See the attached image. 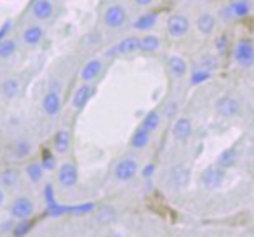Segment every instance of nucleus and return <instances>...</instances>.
<instances>
[{
  "label": "nucleus",
  "instance_id": "31",
  "mask_svg": "<svg viewBox=\"0 0 254 237\" xmlns=\"http://www.w3.org/2000/svg\"><path fill=\"white\" fill-rule=\"evenodd\" d=\"M16 49H18V46H16L14 40L11 39H5L0 42V60H7V58H11L12 54L16 53Z\"/></svg>",
  "mask_w": 254,
  "mask_h": 237
},
{
  "label": "nucleus",
  "instance_id": "32",
  "mask_svg": "<svg viewBox=\"0 0 254 237\" xmlns=\"http://www.w3.org/2000/svg\"><path fill=\"white\" fill-rule=\"evenodd\" d=\"M33 229V222L32 220H19V223L16 227H12V236L14 237H25L30 230Z\"/></svg>",
  "mask_w": 254,
  "mask_h": 237
},
{
  "label": "nucleus",
  "instance_id": "14",
  "mask_svg": "<svg viewBox=\"0 0 254 237\" xmlns=\"http://www.w3.org/2000/svg\"><path fill=\"white\" fill-rule=\"evenodd\" d=\"M54 12V5L51 0H35V4L32 5V14L37 19L44 21V19H49Z\"/></svg>",
  "mask_w": 254,
  "mask_h": 237
},
{
  "label": "nucleus",
  "instance_id": "19",
  "mask_svg": "<svg viewBox=\"0 0 254 237\" xmlns=\"http://www.w3.org/2000/svg\"><path fill=\"white\" fill-rule=\"evenodd\" d=\"M150 143V131H146L145 128H138L134 131V135H132L131 138V147L132 149H145L146 145Z\"/></svg>",
  "mask_w": 254,
  "mask_h": 237
},
{
  "label": "nucleus",
  "instance_id": "33",
  "mask_svg": "<svg viewBox=\"0 0 254 237\" xmlns=\"http://www.w3.org/2000/svg\"><path fill=\"white\" fill-rule=\"evenodd\" d=\"M30 143L25 142V140H19V142H16L14 145H12V154L16 156V159H23V157H26L30 154Z\"/></svg>",
  "mask_w": 254,
  "mask_h": 237
},
{
  "label": "nucleus",
  "instance_id": "16",
  "mask_svg": "<svg viewBox=\"0 0 254 237\" xmlns=\"http://www.w3.org/2000/svg\"><path fill=\"white\" fill-rule=\"evenodd\" d=\"M103 70V63L101 60H91L87 65H85L84 68L80 70V79L84 82H91L94 80L96 77H98L99 74H101Z\"/></svg>",
  "mask_w": 254,
  "mask_h": 237
},
{
  "label": "nucleus",
  "instance_id": "35",
  "mask_svg": "<svg viewBox=\"0 0 254 237\" xmlns=\"http://www.w3.org/2000/svg\"><path fill=\"white\" fill-rule=\"evenodd\" d=\"M209 79H211V72H207V70H193V74H191V77H190V84L191 85L204 84V82L209 80Z\"/></svg>",
  "mask_w": 254,
  "mask_h": 237
},
{
  "label": "nucleus",
  "instance_id": "37",
  "mask_svg": "<svg viewBox=\"0 0 254 237\" xmlns=\"http://www.w3.org/2000/svg\"><path fill=\"white\" fill-rule=\"evenodd\" d=\"M44 166V169H54V166H56V160H54V157L51 156V154H44L42 157V162H40Z\"/></svg>",
  "mask_w": 254,
  "mask_h": 237
},
{
  "label": "nucleus",
  "instance_id": "40",
  "mask_svg": "<svg viewBox=\"0 0 254 237\" xmlns=\"http://www.w3.org/2000/svg\"><path fill=\"white\" fill-rule=\"evenodd\" d=\"M11 28H12V23L11 21H5L4 25H2V28H0V42H2V40H5V35H7Z\"/></svg>",
  "mask_w": 254,
  "mask_h": 237
},
{
  "label": "nucleus",
  "instance_id": "41",
  "mask_svg": "<svg viewBox=\"0 0 254 237\" xmlns=\"http://www.w3.org/2000/svg\"><path fill=\"white\" fill-rule=\"evenodd\" d=\"M153 173H155V164H146L145 166V169H143V176L145 178H150V176H153Z\"/></svg>",
  "mask_w": 254,
  "mask_h": 237
},
{
  "label": "nucleus",
  "instance_id": "36",
  "mask_svg": "<svg viewBox=\"0 0 254 237\" xmlns=\"http://www.w3.org/2000/svg\"><path fill=\"white\" fill-rule=\"evenodd\" d=\"M68 213V206H61L58 204V202H54V204L47 206V215L49 216H63Z\"/></svg>",
  "mask_w": 254,
  "mask_h": 237
},
{
  "label": "nucleus",
  "instance_id": "39",
  "mask_svg": "<svg viewBox=\"0 0 254 237\" xmlns=\"http://www.w3.org/2000/svg\"><path fill=\"white\" fill-rule=\"evenodd\" d=\"M44 195H46V199H47V206H51V204L56 202V199H54V190H53L51 185H47V187L44 188Z\"/></svg>",
  "mask_w": 254,
  "mask_h": 237
},
{
  "label": "nucleus",
  "instance_id": "28",
  "mask_svg": "<svg viewBox=\"0 0 254 237\" xmlns=\"http://www.w3.org/2000/svg\"><path fill=\"white\" fill-rule=\"evenodd\" d=\"M44 171H46V169H44V166L40 162H32V164H28V166H26V176H28L33 183H37V181L42 180Z\"/></svg>",
  "mask_w": 254,
  "mask_h": 237
},
{
  "label": "nucleus",
  "instance_id": "4",
  "mask_svg": "<svg viewBox=\"0 0 254 237\" xmlns=\"http://www.w3.org/2000/svg\"><path fill=\"white\" fill-rule=\"evenodd\" d=\"M200 181L205 188H211V190L219 188L223 185V181H225V171L219 166H209L202 171Z\"/></svg>",
  "mask_w": 254,
  "mask_h": 237
},
{
  "label": "nucleus",
  "instance_id": "42",
  "mask_svg": "<svg viewBox=\"0 0 254 237\" xmlns=\"http://www.w3.org/2000/svg\"><path fill=\"white\" fill-rule=\"evenodd\" d=\"M4 202H5V192L4 188L0 187V206H4Z\"/></svg>",
  "mask_w": 254,
  "mask_h": 237
},
{
  "label": "nucleus",
  "instance_id": "12",
  "mask_svg": "<svg viewBox=\"0 0 254 237\" xmlns=\"http://www.w3.org/2000/svg\"><path fill=\"white\" fill-rule=\"evenodd\" d=\"M190 181V171L188 167L185 166H176L171 169V174H169V183L173 185L174 188H183L188 185Z\"/></svg>",
  "mask_w": 254,
  "mask_h": 237
},
{
  "label": "nucleus",
  "instance_id": "2",
  "mask_svg": "<svg viewBox=\"0 0 254 237\" xmlns=\"http://www.w3.org/2000/svg\"><path fill=\"white\" fill-rule=\"evenodd\" d=\"M233 58L240 67L247 68L254 63V44L247 39H242L237 42L235 51H233Z\"/></svg>",
  "mask_w": 254,
  "mask_h": 237
},
{
  "label": "nucleus",
  "instance_id": "30",
  "mask_svg": "<svg viewBox=\"0 0 254 237\" xmlns=\"http://www.w3.org/2000/svg\"><path fill=\"white\" fill-rule=\"evenodd\" d=\"M235 160H237V152L233 149H226L225 152L219 154L218 166L219 167H230V166H233V164H235Z\"/></svg>",
  "mask_w": 254,
  "mask_h": 237
},
{
  "label": "nucleus",
  "instance_id": "21",
  "mask_svg": "<svg viewBox=\"0 0 254 237\" xmlns=\"http://www.w3.org/2000/svg\"><path fill=\"white\" fill-rule=\"evenodd\" d=\"M42 39H44V30L40 28V26H28V28L23 32V40H25L28 46H37Z\"/></svg>",
  "mask_w": 254,
  "mask_h": 237
},
{
  "label": "nucleus",
  "instance_id": "24",
  "mask_svg": "<svg viewBox=\"0 0 254 237\" xmlns=\"http://www.w3.org/2000/svg\"><path fill=\"white\" fill-rule=\"evenodd\" d=\"M18 181H19V171L14 169V167H9V169L2 171V174H0V185H4L7 188L16 187Z\"/></svg>",
  "mask_w": 254,
  "mask_h": 237
},
{
  "label": "nucleus",
  "instance_id": "15",
  "mask_svg": "<svg viewBox=\"0 0 254 237\" xmlns=\"http://www.w3.org/2000/svg\"><path fill=\"white\" fill-rule=\"evenodd\" d=\"M92 96V87L89 84H82L80 87L75 91L73 98H71V106L77 110H82L85 106V103L91 99Z\"/></svg>",
  "mask_w": 254,
  "mask_h": 237
},
{
  "label": "nucleus",
  "instance_id": "7",
  "mask_svg": "<svg viewBox=\"0 0 254 237\" xmlns=\"http://www.w3.org/2000/svg\"><path fill=\"white\" fill-rule=\"evenodd\" d=\"M103 19H105V25L110 26V28H120V26L126 23L127 12H126V9H124L122 5H117V4L110 5V7L105 11Z\"/></svg>",
  "mask_w": 254,
  "mask_h": 237
},
{
  "label": "nucleus",
  "instance_id": "23",
  "mask_svg": "<svg viewBox=\"0 0 254 237\" xmlns=\"http://www.w3.org/2000/svg\"><path fill=\"white\" fill-rule=\"evenodd\" d=\"M160 47V39L157 35H145L139 39V51L143 53H155Z\"/></svg>",
  "mask_w": 254,
  "mask_h": 237
},
{
  "label": "nucleus",
  "instance_id": "17",
  "mask_svg": "<svg viewBox=\"0 0 254 237\" xmlns=\"http://www.w3.org/2000/svg\"><path fill=\"white\" fill-rule=\"evenodd\" d=\"M167 67H169V72L173 74V77H176V79L185 77V75H187V70H188L187 61H185L181 56H169Z\"/></svg>",
  "mask_w": 254,
  "mask_h": 237
},
{
  "label": "nucleus",
  "instance_id": "25",
  "mask_svg": "<svg viewBox=\"0 0 254 237\" xmlns=\"http://www.w3.org/2000/svg\"><path fill=\"white\" fill-rule=\"evenodd\" d=\"M159 126H160V115H159V112H155V110L146 113L145 119H143V122H141V128H145L146 131H150V133L157 131Z\"/></svg>",
  "mask_w": 254,
  "mask_h": 237
},
{
  "label": "nucleus",
  "instance_id": "38",
  "mask_svg": "<svg viewBox=\"0 0 254 237\" xmlns=\"http://www.w3.org/2000/svg\"><path fill=\"white\" fill-rule=\"evenodd\" d=\"M226 46H228V39H226V35L218 37V40H216V51H218L219 54H225Z\"/></svg>",
  "mask_w": 254,
  "mask_h": 237
},
{
  "label": "nucleus",
  "instance_id": "5",
  "mask_svg": "<svg viewBox=\"0 0 254 237\" xmlns=\"http://www.w3.org/2000/svg\"><path fill=\"white\" fill-rule=\"evenodd\" d=\"M188 30H190V21H188L187 16L173 14L167 19V32H169V35L174 37V39L185 37L188 33Z\"/></svg>",
  "mask_w": 254,
  "mask_h": 237
},
{
  "label": "nucleus",
  "instance_id": "10",
  "mask_svg": "<svg viewBox=\"0 0 254 237\" xmlns=\"http://www.w3.org/2000/svg\"><path fill=\"white\" fill-rule=\"evenodd\" d=\"M191 133H193V124H191L190 119H187V117H180V119L174 122L173 135H174V138H176V140L185 142V140L190 138Z\"/></svg>",
  "mask_w": 254,
  "mask_h": 237
},
{
  "label": "nucleus",
  "instance_id": "27",
  "mask_svg": "<svg viewBox=\"0 0 254 237\" xmlns=\"http://www.w3.org/2000/svg\"><path fill=\"white\" fill-rule=\"evenodd\" d=\"M115 218H117L115 209L110 208V206H105V208H101L96 213V220H98V223H101V225H108V223L115 222Z\"/></svg>",
  "mask_w": 254,
  "mask_h": 237
},
{
  "label": "nucleus",
  "instance_id": "43",
  "mask_svg": "<svg viewBox=\"0 0 254 237\" xmlns=\"http://www.w3.org/2000/svg\"><path fill=\"white\" fill-rule=\"evenodd\" d=\"M152 2H153V0H136V4H138V5H150Z\"/></svg>",
  "mask_w": 254,
  "mask_h": 237
},
{
  "label": "nucleus",
  "instance_id": "18",
  "mask_svg": "<svg viewBox=\"0 0 254 237\" xmlns=\"http://www.w3.org/2000/svg\"><path fill=\"white\" fill-rule=\"evenodd\" d=\"M70 143H71V136L66 129H60V131L54 135L53 147L58 154H66L68 149H70Z\"/></svg>",
  "mask_w": 254,
  "mask_h": 237
},
{
  "label": "nucleus",
  "instance_id": "3",
  "mask_svg": "<svg viewBox=\"0 0 254 237\" xmlns=\"http://www.w3.org/2000/svg\"><path fill=\"white\" fill-rule=\"evenodd\" d=\"M139 51V39L138 37H127V39L117 42L105 53V56L115 58V56H126V54H132Z\"/></svg>",
  "mask_w": 254,
  "mask_h": 237
},
{
  "label": "nucleus",
  "instance_id": "11",
  "mask_svg": "<svg viewBox=\"0 0 254 237\" xmlns=\"http://www.w3.org/2000/svg\"><path fill=\"white\" fill-rule=\"evenodd\" d=\"M251 11V4L247 0H235L228 7L223 11V14L226 16V19H232V18H244L247 16Z\"/></svg>",
  "mask_w": 254,
  "mask_h": 237
},
{
  "label": "nucleus",
  "instance_id": "26",
  "mask_svg": "<svg viewBox=\"0 0 254 237\" xmlns=\"http://www.w3.org/2000/svg\"><path fill=\"white\" fill-rule=\"evenodd\" d=\"M155 23H157V14H152V12H150V14L139 16L132 26H134L136 30H150L155 26Z\"/></svg>",
  "mask_w": 254,
  "mask_h": 237
},
{
  "label": "nucleus",
  "instance_id": "22",
  "mask_svg": "<svg viewBox=\"0 0 254 237\" xmlns=\"http://www.w3.org/2000/svg\"><path fill=\"white\" fill-rule=\"evenodd\" d=\"M0 92L7 99L16 98V96L19 94V82L16 80V79H7V80H4L2 85H0Z\"/></svg>",
  "mask_w": 254,
  "mask_h": 237
},
{
  "label": "nucleus",
  "instance_id": "20",
  "mask_svg": "<svg viewBox=\"0 0 254 237\" xmlns=\"http://www.w3.org/2000/svg\"><path fill=\"white\" fill-rule=\"evenodd\" d=\"M216 26V19L212 14H209V12H204V14L198 16L197 19V28L200 33H204V35H209V33L214 30Z\"/></svg>",
  "mask_w": 254,
  "mask_h": 237
},
{
  "label": "nucleus",
  "instance_id": "44",
  "mask_svg": "<svg viewBox=\"0 0 254 237\" xmlns=\"http://www.w3.org/2000/svg\"><path fill=\"white\" fill-rule=\"evenodd\" d=\"M110 237H120V236H110Z\"/></svg>",
  "mask_w": 254,
  "mask_h": 237
},
{
  "label": "nucleus",
  "instance_id": "29",
  "mask_svg": "<svg viewBox=\"0 0 254 237\" xmlns=\"http://www.w3.org/2000/svg\"><path fill=\"white\" fill-rule=\"evenodd\" d=\"M216 67H218V61H216V58L211 56V54H204L202 58H198L197 65H195V70H207V72H212Z\"/></svg>",
  "mask_w": 254,
  "mask_h": 237
},
{
  "label": "nucleus",
  "instance_id": "9",
  "mask_svg": "<svg viewBox=\"0 0 254 237\" xmlns=\"http://www.w3.org/2000/svg\"><path fill=\"white\" fill-rule=\"evenodd\" d=\"M216 112L221 117H235L240 112V105L235 98L225 96V98L218 99V103H216Z\"/></svg>",
  "mask_w": 254,
  "mask_h": 237
},
{
  "label": "nucleus",
  "instance_id": "34",
  "mask_svg": "<svg viewBox=\"0 0 254 237\" xmlns=\"http://www.w3.org/2000/svg\"><path fill=\"white\" fill-rule=\"evenodd\" d=\"M94 211V204L92 202H85V204H77V206H68V215H87V213Z\"/></svg>",
  "mask_w": 254,
  "mask_h": 237
},
{
  "label": "nucleus",
  "instance_id": "8",
  "mask_svg": "<svg viewBox=\"0 0 254 237\" xmlns=\"http://www.w3.org/2000/svg\"><path fill=\"white\" fill-rule=\"evenodd\" d=\"M58 180H60V185L64 188H71L77 185L78 181V171L75 167V164L71 162H64L63 166L58 171Z\"/></svg>",
  "mask_w": 254,
  "mask_h": 237
},
{
  "label": "nucleus",
  "instance_id": "13",
  "mask_svg": "<svg viewBox=\"0 0 254 237\" xmlns=\"http://www.w3.org/2000/svg\"><path fill=\"white\" fill-rule=\"evenodd\" d=\"M42 108H44V112H46L47 115H51V117L58 115V113H60V110H61L60 94H58L56 91L47 92V94L44 96V99H42Z\"/></svg>",
  "mask_w": 254,
  "mask_h": 237
},
{
  "label": "nucleus",
  "instance_id": "6",
  "mask_svg": "<svg viewBox=\"0 0 254 237\" xmlns=\"http://www.w3.org/2000/svg\"><path fill=\"white\" fill-rule=\"evenodd\" d=\"M33 202L28 197H18L11 204V216L16 220H28L33 215Z\"/></svg>",
  "mask_w": 254,
  "mask_h": 237
},
{
  "label": "nucleus",
  "instance_id": "1",
  "mask_svg": "<svg viewBox=\"0 0 254 237\" xmlns=\"http://www.w3.org/2000/svg\"><path fill=\"white\" fill-rule=\"evenodd\" d=\"M138 174V160L132 157H124L117 162L113 169V176L119 181H129Z\"/></svg>",
  "mask_w": 254,
  "mask_h": 237
}]
</instances>
